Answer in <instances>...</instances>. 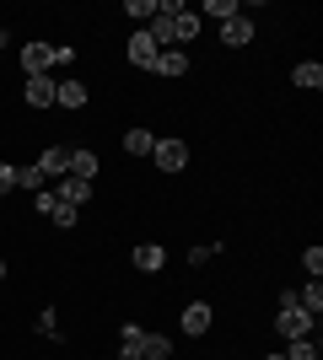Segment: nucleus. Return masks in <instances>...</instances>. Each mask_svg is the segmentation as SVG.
Listing matches in <instances>:
<instances>
[{"mask_svg":"<svg viewBox=\"0 0 323 360\" xmlns=\"http://www.w3.org/2000/svg\"><path fill=\"white\" fill-rule=\"evenodd\" d=\"M275 333H280V339H312V312H302V307H296V290H286V296H280Z\"/></svg>","mask_w":323,"mask_h":360,"instance_id":"nucleus-1","label":"nucleus"},{"mask_svg":"<svg viewBox=\"0 0 323 360\" xmlns=\"http://www.w3.org/2000/svg\"><path fill=\"white\" fill-rule=\"evenodd\" d=\"M151 162L162 167V172H184V167H189V146L167 135V140H156V146H151Z\"/></svg>","mask_w":323,"mask_h":360,"instance_id":"nucleus-2","label":"nucleus"},{"mask_svg":"<svg viewBox=\"0 0 323 360\" xmlns=\"http://www.w3.org/2000/svg\"><path fill=\"white\" fill-rule=\"evenodd\" d=\"M32 167H38L49 183H60L65 172H70V146H44V156H38Z\"/></svg>","mask_w":323,"mask_h":360,"instance_id":"nucleus-3","label":"nucleus"},{"mask_svg":"<svg viewBox=\"0 0 323 360\" xmlns=\"http://www.w3.org/2000/svg\"><path fill=\"white\" fill-rule=\"evenodd\" d=\"M221 44L227 49H248L253 44V16H243V11L227 16V22H221Z\"/></svg>","mask_w":323,"mask_h":360,"instance_id":"nucleus-4","label":"nucleus"},{"mask_svg":"<svg viewBox=\"0 0 323 360\" xmlns=\"http://www.w3.org/2000/svg\"><path fill=\"white\" fill-rule=\"evenodd\" d=\"M22 103H27V108H54V75H27Z\"/></svg>","mask_w":323,"mask_h":360,"instance_id":"nucleus-5","label":"nucleus"},{"mask_svg":"<svg viewBox=\"0 0 323 360\" xmlns=\"http://www.w3.org/2000/svg\"><path fill=\"white\" fill-rule=\"evenodd\" d=\"M92 188H97V183H81V178H70V172H65V178L54 183V199H60V205H76V210H81V205L92 199Z\"/></svg>","mask_w":323,"mask_h":360,"instance_id":"nucleus-6","label":"nucleus"},{"mask_svg":"<svg viewBox=\"0 0 323 360\" xmlns=\"http://www.w3.org/2000/svg\"><path fill=\"white\" fill-rule=\"evenodd\" d=\"M22 70L27 75H54V49L49 44H27L22 49Z\"/></svg>","mask_w":323,"mask_h":360,"instance_id":"nucleus-7","label":"nucleus"},{"mask_svg":"<svg viewBox=\"0 0 323 360\" xmlns=\"http://www.w3.org/2000/svg\"><path fill=\"white\" fill-rule=\"evenodd\" d=\"M156 54H162V49L151 44V32H146V27H135V38H129V65L151 70V65H156Z\"/></svg>","mask_w":323,"mask_h":360,"instance_id":"nucleus-8","label":"nucleus"},{"mask_svg":"<svg viewBox=\"0 0 323 360\" xmlns=\"http://www.w3.org/2000/svg\"><path fill=\"white\" fill-rule=\"evenodd\" d=\"M178 323H184V333H189V339H200V333H210V307H205V301H189Z\"/></svg>","mask_w":323,"mask_h":360,"instance_id":"nucleus-9","label":"nucleus"},{"mask_svg":"<svg viewBox=\"0 0 323 360\" xmlns=\"http://www.w3.org/2000/svg\"><path fill=\"white\" fill-rule=\"evenodd\" d=\"M70 178H81V183H97V150H87V146H70Z\"/></svg>","mask_w":323,"mask_h":360,"instance_id":"nucleus-10","label":"nucleus"},{"mask_svg":"<svg viewBox=\"0 0 323 360\" xmlns=\"http://www.w3.org/2000/svg\"><path fill=\"white\" fill-rule=\"evenodd\" d=\"M54 108H65V113L87 108V86H81V81H60V86H54Z\"/></svg>","mask_w":323,"mask_h":360,"instance_id":"nucleus-11","label":"nucleus"},{"mask_svg":"<svg viewBox=\"0 0 323 360\" xmlns=\"http://www.w3.org/2000/svg\"><path fill=\"white\" fill-rule=\"evenodd\" d=\"M129 258H135V269H146V274H156V269H162V264H167V253H162L156 242H140V248H135V253H129Z\"/></svg>","mask_w":323,"mask_h":360,"instance_id":"nucleus-12","label":"nucleus"},{"mask_svg":"<svg viewBox=\"0 0 323 360\" xmlns=\"http://www.w3.org/2000/svg\"><path fill=\"white\" fill-rule=\"evenodd\" d=\"M167 355H172L167 333H140V360H167Z\"/></svg>","mask_w":323,"mask_h":360,"instance_id":"nucleus-13","label":"nucleus"},{"mask_svg":"<svg viewBox=\"0 0 323 360\" xmlns=\"http://www.w3.org/2000/svg\"><path fill=\"white\" fill-rule=\"evenodd\" d=\"M291 81H296L302 91H318V86H323V65H318V60H302V65L291 70Z\"/></svg>","mask_w":323,"mask_h":360,"instance_id":"nucleus-14","label":"nucleus"},{"mask_svg":"<svg viewBox=\"0 0 323 360\" xmlns=\"http://www.w3.org/2000/svg\"><path fill=\"white\" fill-rule=\"evenodd\" d=\"M156 75H184L189 70V60H184V49H162V54H156V65H151Z\"/></svg>","mask_w":323,"mask_h":360,"instance_id":"nucleus-15","label":"nucleus"},{"mask_svg":"<svg viewBox=\"0 0 323 360\" xmlns=\"http://www.w3.org/2000/svg\"><path fill=\"white\" fill-rule=\"evenodd\" d=\"M151 146H156V135H151V129H140V124L124 135V150H129V156H151Z\"/></svg>","mask_w":323,"mask_h":360,"instance_id":"nucleus-16","label":"nucleus"},{"mask_svg":"<svg viewBox=\"0 0 323 360\" xmlns=\"http://www.w3.org/2000/svg\"><path fill=\"white\" fill-rule=\"evenodd\" d=\"M296 307H302V312H312V317L323 312V285H318V280H308V285L296 290Z\"/></svg>","mask_w":323,"mask_h":360,"instance_id":"nucleus-17","label":"nucleus"},{"mask_svg":"<svg viewBox=\"0 0 323 360\" xmlns=\"http://www.w3.org/2000/svg\"><path fill=\"white\" fill-rule=\"evenodd\" d=\"M119 360H140V323H124V349Z\"/></svg>","mask_w":323,"mask_h":360,"instance_id":"nucleus-18","label":"nucleus"},{"mask_svg":"<svg viewBox=\"0 0 323 360\" xmlns=\"http://www.w3.org/2000/svg\"><path fill=\"white\" fill-rule=\"evenodd\" d=\"M286 360H318V345L312 339H286Z\"/></svg>","mask_w":323,"mask_h":360,"instance_id":"nucleus-19","label":"nucleus"},{"mask_svg":"<svg viewBox=\"0 0 323 360\" xmlns=\"http://www.w3.org/2000/svg\"><path fill=\"white\" fill-rule=\"evenodd\" d=\"M16 188H32V194H38V188H49V178L38 167H16Z\"/></svg>","mask_w":323,"mask_h":360,"instance_id":"nucleus-20","label":"nucleus"},{"mask_svg":"<svg viewBox=\"0 0 323 360\" xmlns=\"http://www.w3.org/2000/svg\"><path fill=\"white\" fill-rule=\"evenodd\" d=\"M124 16H135L140 27H146V22L156 16V0H124Z\"/></svg>","mask_w":323,"mask_h":360,"instance_id":"nucleus-21","label":"nucleus"},{"mask_svg":"<svg viewBox=\"0 0 323 360\" xmlns=\"http://www.w3.org/2000/svg\"><path fill=\"white\" fill-rule=\"evenodd\" d=\"M49 221L60 226V231H70V226L81 221V210H76V205H54V210H49Z\"/></svg>","mask_w":323,"mask_h":360,"instance_id":"nucleus-22","label":"nucleus"},{"mask_svg":"<svg viewBox=\"0 0 323 360\" xmlns=\"http://www.w3.org/2000/svg\"><path fill=\"white\" fill-rule=\"evenodd\" d=\"M205 16H221V22H227V16H237V0H205Z\"/></svg>","mask_w":323,"mask_h":360,"instance_id":"nucleus-23","label":"nucleus"},{"mask_svg":"<svg viewBox=\"0 0 323 360\" xmlns=\"http://www.w3.org/2000/svg\"><path fill=\"white\" fill-rule=\"evenodd\" d=\"M32 328L44 333V339H60V323H54V307H49V312H38V323H32Z\"/></svg>","mask_w":323,"mask_h":360,"instance_id":"nucleus-24","label":"nucleus"},{"mask_svg":"<svg viewBox=\"0 0 323 360\" xmlns=\"http://www.w3.org/2000/svg\"><path fill=\"white\" fill-rule=\"evenodd\" d=\"M302 269L318 280V274H323V248H308V253H302Z\"/></svg>","mask_w":323,"mask_h":360,"instance_id":"nucleus-25","label":"nucleus"},{"mask_svg":"<svg viewBox=\"0 0 323 360\" xmlns=\"http://www.w3.org/2000/svg\"><path fill=\"white\" fill-rule=\"evenodd\" d=\"M54 205H60V199H54V188H38V194H32V210H38V215H49Z\"/></svg>","mask_w":323,"mask_h":360,"instance_id":"nucleus-26","label":"nucleus"},{"mask_svg":"<svg viewBox=\"0 0 323 360\" xmlns=\"http://www.w3.org/2000/svg\"><path fill=\"white\" fill-rule=\"evenodd\" d=\"M11 188H16V167L0 162V194H11Z\"/></svg>","mask_w":323,"mask_h":360,"instance_id":"nucleus-27","label":"nucleus"},{"mask_svg":"<svg viewBox=\"0 0 323 360\" xmlns=\"http://www.w3.org/2000/svg\"><path fill=\"white\" fill-rule=\"evenodd\" d=\"M0 280H6V253H0Z\"/></svg>","mask_w":323,"mask_h":360,"instance_id":"nucleus-28","label":"nucleus"},{"mask_svg":"<svg viewBox=\"0 0 323 360\" xmlns=\"http://www.w3.org/2000/svg\"><path fill=\"white\" fill-rule=\"evenodd\" d=\"M270 360H286V355H270Z\"/></svg>","mask_w":323,"mask_h":360,"instance_id":"nucleus-29","label":"nucleus"}]
</instances>
